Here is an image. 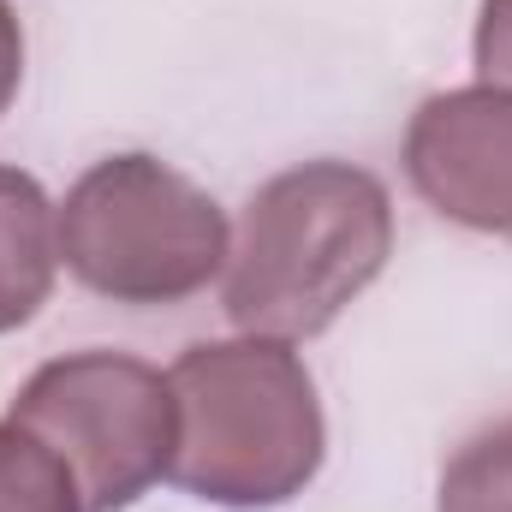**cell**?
<instances>
[{
    "instance_id": "277c9868",
    "label": "cell",
    "mask_w": 512,
    "mask_h": 512,
    "mask_svg": "<svg viewBox=\"0 0 512 512\" xmlns=\"http://www.w3.org/2000/svg\"><path fill=\"white\" fill-rule=\"evenodd\" d=\"M6 417L66 459L84 512H126L155 483H167L179 435L173 387L131 352L90 346L42 364L12 393Z\"/></svg>"
},
{
    "instance_id": "5b68a950",
    "label": "cell",
    "mask_w": 512,
    "mask_h": 512,
    "mask_svg": "<svg viewBox=\"0 0 512 512\" xmlns=\"http://www.w3.org/2000/svg\"><path fill=\"white\" fill-rule=\"evenodd\" d=\"M405 179L441 221L512 239V90L465 84L417 102L405 126Z\"/></svg>"
},
{
    "instance_id": "7a4b0ae2",
    "label": "cell",
    "mask_w": 512,
    "mask_h": 512,
    "mask_svg": "<svg viewBox=\"0 0 512 512\" xmlns=\"http://www.w3.org/2000/svg\"><path fill=\"white\" fill-rule=\"evenodd\" d=\"M167 387L179 411L167 483L191 501L268 512L316 483L328 423L292 340H197L173 358Z\"/></svg>"
},
{
    "instance_id": "9c48e42d",
    "label": "cell",
    "mask_w": 512,
    "mask_h": 512,
    "mask_svg": "<svg viewBox=\"0 0 512 512\" xmlns=\"http://www.w3.org/2000/svg\"><path fill=\"white\" fill-rule=\"evenodd\" d=\"M471 60H477V84L512 90V0H483Z\"/></svg>"
},
{
    "instance_id": "8992f818",
    "label": "cell",
    "mask_w": 512,
    "mask_h": 512,
    "mask_svg": "<svg viewBox=\"0 0 512 512\" xmlns=\"http://www.w3.org/2000/svg\"><path fill=\"white\" fill-rule=\"evenodd\" d=\"M60 274V203L24 167H0V334L42 316Z\"/></svg>"
},
{
    "instance_id": "ba28073f",
    "label": "cell",
    "mask_w": 512,
    "mask_h": 512,
    "mask_svg": "<svg viewBox=\"0 0 512 512\" xmlns=\"http://www.w3.org/2000/svg\"><path fill=\"white\" fill-rule=\"evenodd\" d=\"M435 512H512V417L477 429L447 459Z\"/></svg>"
},
{
    "instance_id": "30bf717a",
    "label": "cell",
    "mask_w": 512,
    "mask_h": 512,
    "mask_svg": "<svg viewBox=\"0 0 512 512\" xmlns=\"http://www.w3.org/2000/svg\"><path fill=\"white\" fill-rule=\"evenodd\" d=\"M18 84H24V24L12 0H0V114L18 102Z\"/></svg>"
},
{
    "instance_id": "3957f363",
    "label": "cell",
    "mask_w": 512,
    "mask_h": 512,
    "mask_svg": "<svg viewBox=\"0 0 512 512\" xmlns=\"http://www.w3.org/2000/svg\"><path fill=\"white\" fill-rule=\"evenodd\" d=\"M233 227L221 203L161 155H108L60 203V262L96 298L131 310L185 304L227 274Z\"/></svg>"
},
{
    "instance_id": "52a82bcc",
    "label": "cell",
    "mask_w": 512,
    "mask_h": 512,
    "mask_svg": "<svg viewBox=\"0 0 512 512\" xmlns=\"http://www.w3.org/2000/svg\"><path fill=\"white\" fill-rule=\"evenodd\" d=\"M0 512H84L66 459L12 417L0 423Z\"/></svg>"
},
{
    "instance_id": "6da1fadb",
    "label": "cell",
    "mask_w": 512,
    "mask_h": 512,
    "mask_svg": "<svg viewBox=\"0 0 512 512\" xmlns=\"http://www.w3.org/2000/svg\"><path fill=\"white\" fill-rule=\"evenodd\" d=\"M393 256V197L370 167L304 161L256 185L221 274V310L239 334L316 340Z\"/></svg>"
}]
</instances>
